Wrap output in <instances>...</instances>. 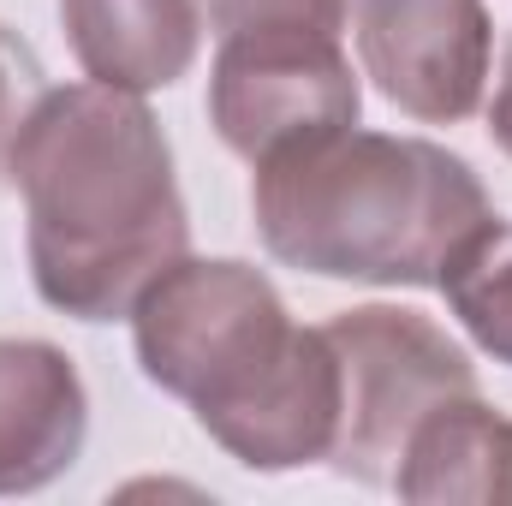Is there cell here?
<instances>
[{"instance_id": "8", "label": "cell", "mask_w": 512, "mask_h": 506, "mask_svg": "<svg viewBox=\"0 0 512 506\" xmlns=\"http://www.w3.org/2000/svg\"><path fill=\"white\" fill-rule=\"evenodd\" d=\"M411 506H512V417L483 393H453L417 417L393 483Z\"/></svg>"}, {"instance_id": "1", "label": "cell", "mask_w": 512, "mask_h": 506, "mask_svg": "<svg viewBox=\"0 0 512 506\" xmlns=\"http://www.w3.org/2000/svg\"><path fill=\"white\" fill-rule=\"evenodd\" d=\"M30 280L72 322H120L143 286L191 251L167 131L143 96L54 84L12 149Z\"/></svg>"}, {"instance_id": "6", "label": "cell", "mask_w": 512, "mask_h": 506, "mask_svg": "<svg viewBox=\"0 0 512 506\" xmlns=\"http://www.w3.org/2000/svg\"><path fill=\"white\" fill-rule=\"evenodd\" d=\"M364 78L417 126H459L483 108L495 24L483 0H358Z\"/></svg>"}, {"instance_id": "4", "label": "cell", "mask_w": 512, "mask_h": 506, "mask_svg": "<svg viewBox=\"0 0 512 506\" xmlns=\"http://www.w3.org/2000/svg\"><path fill=\"white\" fill-rule=\"evenodd\" d=\"M322 334L340 358V435L328 465L364 489H387L417 417L453 393H477V364L441 322L399 304L340 310Z\"/></svg>"}, {"instance_id": "9", "label": "cell", "mask_w": 512, "mask_h": 506, "mask_svg": "<svg viewBox=\"0 0 512 506\" xmlns=\"http://www.w3.org/2000/svg\"><path fill=\"white\" fill-rule=\"evenodd\" d=\"M60 24L84 78L131 96L173 90L203 48L197 0H60Z\"/></svg>"}, {"instance_id": "5", "label": "cell", "mask_w": 512, "mask_h": 506, "mask_svg": "<svg viewBox=\"0 0 512 506\" xmlns=\"http://www.w3.org/2000/svg\"><path fill=\"white\" fill-rule=\"evenodd\" d=\"M364 84L322 30H245L221 36L209 72V126L239 161H268L274 149L358 126Z\"/></svg>"}, {"instance_id": "13", "label": "cell", "mask_w": 512, "mask_h": 506, "mask_svg": "<svg viewBox=\"0 0 512 506\" xmlns=\"http://www.w3.org/2000/svg\"><path fill=\"white\" fill-rule=\"evenodd\" d=\"M489 137H495V149H501V155H512V36H507V54H501L495 102H489Z\"/></svg>"}, {"instance_id": "2", "label": "cell", "mask_w": 512, "mask_h": 506, "mask_svg": "<svg viewBox=\"0 0 512 506\" xmlns=\"http://www.w3.org/2000/svg\"><path fill=\"white\" fill-rule=\"evenodd\" d=\"M137 370L245 471H304L340 435V358L239 256H179L131 304Z\"/></svg>"}, {"instance_id": "3", "label": "cell", "mask_w": 512, "mask_h": 506, "mask_svg": "<svg viewBox=\"0 0 512 506\" xmlns=\"http://www.w3.org/2000/svg\"><path fill=\"white\" fill-rule=\"evenodd\" d=\"M262 251L298 274L358 286H435L495 209L465 155L429 137L340 126L251 167Z\"/></svg>"}, {"instance_id": "7", "label": "cell", "mask_w": 512, "mask_h": 506, "mask_svg": "<svg viewBox=\"0 0 512 506\" xmlns=\"http://www.w3.org/2000/svg\"><path fill=\"white\" fill-rule=\"evenodd\" d=\"M90 441L78 364L48 340H0V495L60 483Z\"/></svg>"}, {"instance_id": "10", "label": "cell", "mask_w": 512, "mask_h": 506, "mask_svg": "<svg viewBox=\"0 0 512 506\" xmlns=\"http://www.w3.org/2000/svg\"><path fill=\"white\" fill-rule=\"evenodd\" d=\"M441 298L477 352L512 370V221L489 215L441 268Z\"/></svg>"}, {"instance_id": "11", "label": "cell", "mask_w": 512, "mask_h": 506, "mask_svg": "<svg viewBox=\"0 0 512 506\" xmlns=\"http://www.w3.org/2000/svg\"><path fill=\"white\" fill-rule=\"evenodd\" d=\"M215 36H245V30H322L340 36L352 18V0H203Z\"/></svg>"}, {"instance_id": "12", "label": "cell", "mask_w": 512, "mask_h": 506, "mask_svg": "<svg viewBox=\"0 0 512 506\" xmlns=\"http://www.w3.org/2000/svg\"><path fill=\"white\" fill-rule=\"evenodd\" d=\"M48 90H54V84H48L36 48H30L18 30L0 24V185H6V173H12V149H18V137H24L30 114L42 108Z\"/></svg>"}]
</instances>
